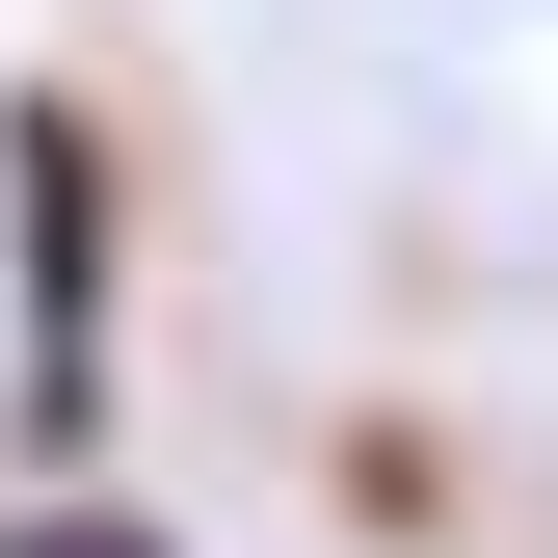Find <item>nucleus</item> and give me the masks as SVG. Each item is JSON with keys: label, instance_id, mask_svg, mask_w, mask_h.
Returning <instances> with one entry per match:
<instances>
[{"label": "nucleus", "instance_id": "f257e3e1", "mask_svg": "<svg viewBox=\"0 0 558 558\" xmlns=\"http://www.w3.org/2000/svg\"><path fill=\"white\" fill-rule=\"evenodd\" d=\"M0 558H186V532H133V506H0Z\"/></svg>", "mask_w": 558, "mask_h": 558}]
</instances>
